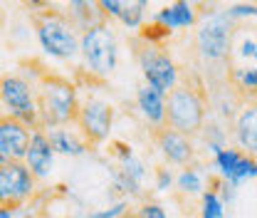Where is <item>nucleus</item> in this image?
I'll list each match as a JSON object with an SVG mask.
<instances>
[{"mask_svg": "<svg viewBox=\"0 0 257 218\" xmlns=\"http://www.w3.org/2000/svg\"><path fill=\"white\" fill-rule=\"evenodd\" d=\"M134 213H136V218H168L166 208L161 203H156V201H141Z\"/></svg>", "mask_w": 257, "mask_h": 218, "instance_id": "obj_24", "label": "nucleus"}, {"mask_svg": "<svg viewBox=\"0 0 257 218\" xmlns=\"http://www.w3.org/2000/svg\"><path fill=\"white\" fill-rule=\"evenodd\" d=\"M223 216H225V201L208 181V188H205V193L200 196V203H198V218H223Z\"/></svg>", "mask_w": 257, "mask_h": 218, "instance_id": "obj_20", "label": "nucleus"}, {"mask_svg": "<svg viewBox=\"0 0 257 218\" xmlns=\"http://www.w3.org/2000/svg\"><path fill=\"white\" fill-rule=\"evenodd\" d=\"M176 188L183 193V196H203L205 193V176H203V171H200V166L198 164H193V166H186L178 176H176Z\"/></svg>", "mask_w": 257, "mask_h": 218, "instance_id": "obj_19", "label": "nucleus"}, {"mask_svg": "<svg viewBox=\"0 0 257 218\" xmlns=\"http://www.w3.org/2000/svg\"><path fill=\"white\" fill-rule=\"evenodd\" d=\"M0 97H3V107L8 109L5 114L20 119L32 131L42 129L40 126V109H37V85L30 82L25 75H20V72L0 75Z\"/></svg>", "mask_w": 257, "mask_h": 218, "instance_id": "obj_7", "label": "nucleus"}, {"mask_svg": "<svg viewBox=\"0 0 257 218\" xmlns=\"http://www.w3.org/2000/svg\"><path fill=\"white\" fill-rule=\"evenodd\" d=\"M0 218H13V211H8V208L0 206Z\"/></svg>", "mask_w": 257, "mask_h": 218, "instance_id": "obj_28", "label": "nucleus"}, {"mask_svg": "<svg viewBox=\"0 0 257 218\" xmlns=\"http://www.w3.org/2000/svg\"><path fill=\"white\" fill-rule=\"evenodd\" d=\"M79 55L92 75H96V77L114 75L116 62H119V45H116L114 30L106 20H99V23L82 30Z\"/></svg>", "mask_w": 257, "mask_h": 218, "instance_id": "obj_5", "label": "nucleus"}, {"mask_svg": "<svg viewBox=\"0 0 257 218\" xmlns=\"http://www.w3.org/2000/svg\"><path fill=\"white\" fill-rule=\"evenodd\" d=\"M225 10H227V15L232 20H237V18H257L255 3H235V5H227Z\"/></svg>", "mask_w": 257, "mask_h": 218, "instance_id": "obj_25", "label": "nucleus"}, {"mask_svg": "<svg viewBox=\"0 0 257 218\" xmlns=\"http://www.w3.org/2000/svg\"><path fill=\"white\" fill-rule=\"evenodd\" d=\"M32 129L10 114H0V164L25 161Z\"/></svg>", "mask_w": 257, "mask_h": 218, "instance_id": "obj_11", "label": "nucleus"}, {"mask_svg": "<svg viewBox=\"0 0 257 218\" xmlns=\"http://www.w3.org/2000/svg\"><path fill=\"white\" fill-rule=\"evenodd\" d=\"M171 184H173L171 171H168L166 166H159V169H156V188H159V191H168Z\"/></svg>", "mask_w": 257, "mask_h": 218, "instance_id": "obj_27", "label": "nucleus"}, {"mask_svg": "<svg viewBox=\"0 0 257 218\" xmlns=\"http://www.w3.org/2000/svg\"><path fill=\"white\" fill-rule=\"evenodd\" d=\"M198 20H200L198 5L195 3H186V0L163 5L159 13L154 15V23L163 25L166 30H188V28L198 25Z\"/></svg>", "mask_w": 257, "mask_h": 218, "instance_id": "obj_14", "label": "nucleus"}, {"mask_svg": "<svg viewBox=\"0 0 257 218\" xmlns=\"http://www.w3.org/2000/svg\"><path fill=\"white\" fill-rule=\"evenodd\" d=\"M136 107L141 112V117L146 119V124H151L154 129L166 126V94H161L159 90H154L151 85H141L136 90Z\"/></svg>", "mask_w": 257, "mask_h": 218, "instance_id": "obj_15", "label": "nucleus"}, {"mask_svg": "<svg viewBox=\"0 0 257 218\" xmlns=\"http://www.w3.org/2000/svg\"><path fill=\"white\" fill-rule=\"evenodd\" d=\"M50 134V141L55 147L57 154H67V156H82L89 147L84 144V139L79 136V131H69V129H52L47 131Z\"/></svg>", "mask_w": 257, "mask_h": 218, "instance_id": "obj_17", "label": "nucleus"}, {"mask_svg": "<svg viewBox=\"0 0 257 218\" xmlns=\"http://www.w3.org/2000/svg\"><path fill=\"white\" fill-rule=\"evenodd\" d=\"M235 20L227 10H203L193 32V52L195 60L208 75V85L218 87L227 82L232 69V42H235Z\"/></svg>", "mask_w": 257, "mask_h": 218, "instance_id": "obj_1", "label": "nucleus"}, {"mask_svg": "<svg viewBox=\"0 0 257 218\" xmlns=\"http://www.w3.org/2000/svg\"><path fill=\"white\" fill-rule=\"evenodd\" d=\"M0 109H3V97H0Z\"/></svg>", "mask_w": 257, "mask_h": 218, "instance_id": "obj_30", "label": "nucleus"}, {"mask_svg": "<svg viewBox=\"0 0 257 218\" xmlns=\"http://www.w3.org/2000/svg\"><path fill=\"white\" fill-rule=\"evenodd\" d=\"M131 47H134V57L139 62V69H141L146 85H151L161 94H168L181 82L178 64L173 62V57L163 47H159V42H149L144 37H134Z\"/></svg>", "mask_w": 257, "mask_h": 218, "instance_id": "obj_6", "label": "nucleus"}, {"mask_svg": "<svg viewBox=\"0 0 257 218\" xmlns=\"http://www.w3.org/2000/svg\"><path fill=\"white\" fill-rule=\"evenodd\" d=\"M232 55L242 57V60H257V42L242 32H235V42H232Z\"/></svg>", "mask_w": 257, "mask_h": 218, "instance_id": "obj_22", "label": "nucleus"}, {"mask_svg": "<svg viewBox=\"0 0 257 218\" xmlns=\"http://www.w3.org/2000/svg\"><path fill=\"white\" fill-rule=\"evenodd\" d=\"M242 156H245V152L232 149V147H225L223 152H218V154L213 156V166H215L218 176L225 179L230 186H232V179H235V174H237V166H240Z\"/></svg>", "mask_w": 257, "mask_h": 218, "instance_id": "obj_18", "label": "nucleus"}, {"mask_svg": "<svg viewBox=\"0 0 257 218\" xmlns=\"http://www.w3.org/2000/svg\"><path fill=\"white\" fill-rule=\"evenodd\" d=\"M32 25L40 47L57 60H74L79 55V37L82 30L67 15V10L45 8L32 15Z\"/></svg>", "mask_w": 257, "mask_h": 218, "instance_id": "obj_4", "label": "nucleus"}, {"mask_svg": "<svg viewBox=\"0 0 257 218\" xmlns=\"http://www.w3.org/2000/svg\"><path fill=\"white\" fill-rule=\"evenodd\" d=\"M126 213H128V198H121V201L114 203V206H106V208L92 211L87 218H124Z\"/></svg>", "mask_w": 257, "mask_h": 218, "instance_id": "obj_23", "label": "nucleus"}, {"mask_svg": "<svg viewBox=\"0 0 257 218\" xmlns=\"http://www.w3.org/2000/svg\"><path fill=\"white\" fill-rule=\"evenodd\" d=\"M232 134H235L240 152L257 156V99L242 102V107L232 122Z\"/></svg>", "mask_w": 257, "mask_h": 218, "instance_id": "obj_13", "label": "nucleus"}, {"mask_svg": "<svg viewBox=\"0 0 257 218\" xmlns=\"http://www.w3.org/2000/svg\"><path fill=\"white\" fill-rule=\"evenodd\" d=\"M208 107L210 99L203 85L186 77L166 94V126L195 139L208 122Z\"/></svg>", "mask_w": 257, "mask_h": 218, "instance_id": "obj_3", "label": "nucleus"}, {"mask_svg": "<svg viewBox=\"0 0 257 218\" xmlns=\"http://www.w3.org/2000/svg\"><path fill=\"white\" fill-rule=\"evenodd\" d=\"M154 144L161 152L163 161L171 164V166H193L195 164V144H193L191 136L181 134V131H173L168 126H161V129H154Z\"/></svg>", "mask_w": 257, "mask_h": 218, "instance_id": "obj_10", "label": "nucleus"}, {"mask_svg": "<svg viewBox=\"0 0 257 218\" xmlns=\"http://www.w3.org/2000/svg\"><path fill=\"white\" fill-rule=\"evenodd\" d=\"M55 147L50 141V134L42 131V129H35L30 136V147H28V154H25V166L32 171V176L40 181V179H47L52 174V166H55Z\"/></svg>", "mask_w": 257, "mask_h": 218, "instance_id": "obj_12", "label": "nucleus"}, {"mask_svg": "<svg viewBox=\"0 0 257 218\" xmlns=\"http://www.w3.org/2000/svg\"><path fill=\"white\" fill-rule=\"evenodd\" d=\"M96 8H99V13H101L104 18H116V20H119L124 3H121V0H99Z\"/></svg>", "mask_w": 257, "mask_h": 218, "instance_id": "obj_26", "label": "nucleus"}, {"mask_svg": "<svg viewBox=\"0 0 257 218\" xmlns=\"http://www.w3.org/2000/svg\"><path fill=\"white\" fill-rule=\"evenodd\" d=\"M124 218H136V213H126V216H124Z\"/></svg>", "mask_w": 257, "mask_h": 218, "instance_id": "obj_29", "label": "nucleus"}, {"mask_svg": "<svg viewBox=\"0 0 257 218\" xmlns=\"http://www.w3.org/2000/svg\"><path fill=\"white\" fill-rule=\"evenodd\" d=\"M146 8H149V3H146V0H131V3H124L121 15H119V23H121L124 28H128V30L141 28V25H144Z\"/></svg>", "mask_w": 257, "mask_h": 218, "instance_id": "obj_21", "label": "nucleus"}, {"mask_svg": "<svg viewBox=\"0 0 257 218\" xmlns=\"http://www.w3.org/2000/svg\"><path fill=\"white\" fill-rule=\"evenodd\" d=\"M227 82L242 99H257V67H232Z\"/></svg>", "mask_w": 257, "mask_h": 218, "instance_id": "obj_16", "label": "nucleus"}, {"mask_svg": "<svg viewBox=\"0 0 257 218\" xmlns=\"http://www.w3.org/2000/svg\"><path fill=\"white\" fill-rule=\"evenodd\" d=\"M77 131L84 139L87 147H99L111 136L114 126V104L99 94H89L82 99L79 117H77Z\"/></svg>", "mask_w": 257, "mask_h": 218, "instance_id": "obj_8", "label": "nucleus"}, {"mask_svg": "<svg viewBox=\"0 0 257 218\" xmlns=\"http://www.w3.org/2000/svg\"><path fill=\"white\" fill-rule=\"evenodd\" d=\"M82 99L77 87L60 75L42 72L37 82V109H40V126L42 131L67 129L77 124Z\"/></svg>", "mask_w": 257, "mask_h": 218, "instance_id": "obj_2", "label": "nucleus"}, {"mask_svg": "<svg viewBox=\"0 0 257 218\" xmlns=\"http://www.w3.org/2000/svg\"><path fill=\"white\" fill-rule=\"evenodd\" d=\"M37 179L32 171L25 166V161H10L0 164V206L8 211L23 208L35 193Z\"/></svg>", "mask_w": 257, "mask_h": 218, "instance_id": "obj_9", "label": "nucleus"}, {"mask_svg": "<svg viewBox=\"0 0 257 218\" xmlns=\"http://www.w3.org/2000/svg\"><path fill=\"white\" fill-rule=\"evenodd\" d=\"M181 218H191V216H181Z\"/></svg>", "mask_w": 257, "mask_h": 218, "instance_id": "obj_31", "label": "nucleus"}]
</instances>
